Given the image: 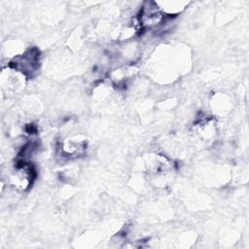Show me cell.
<instances>
[{
  "label": "cell",
  "mask_w": 249,
  "mask_h": 249,
  "mask_svg": "<svg viewBox=\"0 0 249 249\" xmlns=\"http://www.w3.org/2000/svg\"><path fill=\"white\" fill-rule=\"evenodd\" d=\"M10 65L16 70L21 71L25 76H32L39 67V52L36 49L29 50L23 55L12 61Z\"/></svg>",
  "instance_id": "cell-1"
},
{
  "label": "cell",
  "mask_w": 249,
  "mask_h": 249,
  "mask_svg": "<svg viewBox=\"0 0 249 249\" xmlns=\"http://www.w3.org/2000/svg\"><path fill=\"white\" fill-rule=\"evenodd\" d=\"M35 178V169L32 164L24 161L19 160L16 164V172L13 177V181L15 186L21 190H27L31 185Z\"/></svg>",
  "instance_id": "cell-2"
},
{
  "label": "cell",
  "mask_w": 249,
  "mask_h": 249,
  "mask_svg": "<svg viewBox=\"0 0 249 249\" xmlns=\"http://www.w3.org/2000/svg\"><path fill=\"white\" fill-rule=\"evenodd\" d=\"M86 147L87 144L85 141H65L62 144L61 151L63 155H66L65 157H79L85 152Z\"/></svg>",
  "instance_id": "cell-3"
}]
</instances>
